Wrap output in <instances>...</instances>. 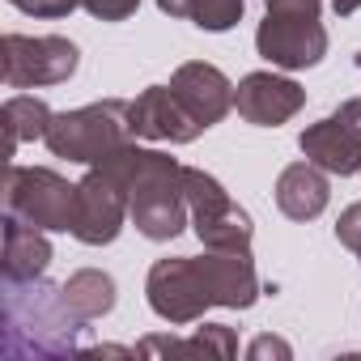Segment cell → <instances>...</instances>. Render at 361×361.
Masks as SVG:
<instances>
[{
    "label": "cell",
    "instance_id": "1",
    "mask_svg": "<svg viewBox=\"0 0 361 361\" xmlns=\"http://www.w3.org/2000/svg\"><path fill=\"white\" fill-rule=\"evenodd\" d=\"M149 310L166 323H196L209 306L247 310L259 298V272L251 251H209V255H174L157 259L145 281Z\"/></svg>",
    "mask_w": 361,
    "mask_h": 361
},
{
    "label": "cell",
    "instance_id": "2",
    "mask_svg": "<svg viewBox=\"0 0 361 361\" xmlns=\"http://www.w3.org/2000/svg\"><path fill=\"white\" fill-rule=\"evenodd\" d=\"M0 327H5L0 331V353L9 361H35V357L81 353L85 319L68 306L64 285L35 276V281H5Z\"/></svg>",
    "mask_w": 361,
    "mask_h": 361
},
{
    "label": "cell",
    "instance_id": "3",
    "mask_svg": "<svg viewBox=\"0 0 361 361\" xmlns=\"http://www.w3.org/2000/svg\"><path fill=\"white\" fill-rule=\"evenodd\" d=\"M98 161L111 166L123 178V188H128V217H132V226L145 238L170 243L174 234H183V226H192L183 166H178L170 153L140 149L136 140H128V145L111 149Z\"/></svg>",
    "mask_w": 361,
    "mask_h": 361
},
{
    "label": "cell",
    "instance_id": "4",
    "mask_svg": "<svg viewBox=\"0 0 361 361\" xmlns=\"http://www.w3.org/2000/svg\"><path fill=\"white\" fill-rule=\"evenodd\" d=\"M128 140H136V136H132L128 102H119V98L90 102V106H77V111H60V115H51L47 136H43V145L56 157L85 161V166H94L98 157H106L111 149H119Z\"/></svg>",
    "mask_w": 361,
    "mask_h": 361
},
{
    "label": "cell",
    "instance_id": "5",
    "mask_svg": "<svg viewBox=\"0 0 361 361\" xmlns=\"http://www.w3.org/2000/svg\"><path fill=\"white\" fill-rule=\"evenodd\" d=\"M77 183L60 178L47 166H13L5 170V217H18L35 230H73Z\"/></svg>",
    "mask_w": 361,
    "mask_h": 361
},
{
    "label": "cell",
    "instance_id": "6",
    "mask_svg": "<svg viewBox=\"0 0 361 361\" xmlns=\"http://www.w3.org/2000/svg\"><path fill=\"white\" fill-rule=\"evenodd\" d=\"M183 183H188V209H192V230L209 251H251L255 226L243 204L217 183L209 170L183 166Z\"/></svg>",
    "mask_w": 361,
    "mask_h": 361
},
{
    "label": "cell",
    "instance_id": "7",
    "mask_svg": "<svg viewBox=\"0 0 361 361\" xmlns=\"http://www.w3.org/2000/svg\"><path fill=\"white\" fill-rule=\"evenodd\" d=\"M81 51L60 35H5L0 39V77L9 90L60 85L77 73Z\"/></svg>",
    "mask_w": 361,
    "mask_h": 361
},
{
    "label": "cell",
    "instance_id": "8",
    "mask_svg": "<svg viewBox=\"0 0 361 361\" xmlns=\"http://www.w3.org/2000/svg\"><path fill=\"white\" fill-rule=\"evenodd\" d=\"M128 221V188H123V178L94 161L85 170V178L77 183V204H73V238L85 243V247H106L119 238Z\"/></svg>",
    "mask_w": 361,
    "mask_h": 361
},
{
    "label": "cell",
    "instance_id": "9",
    "mask_svg": "<svg viewBox=\"0 0 361 361\" xmlns=\"http://www.w3.org/2000/svg\"><path fill=\"white\" fill-rule=\"evenodd\" d=\"M298 149L327 174H361V98H348L336 115L310 123L298 136Z\"/></svg>",
    "mask_w": 361,
    "mask_h": 361
},
{
    "label": "cell",
    "instance_id": "10",
    "mask_svg": "<svg viewBox=\"0 0 361 361\" xmlns=\"http://www.w3.org/2000/svg\"><path fill=\"white\" fill-rule=\"evenodd\" d=\"M255 47L272 68H310L327 56V30L319 18L268 13L255 30Z\"/></svg>",
    "mask_w": 361,
    "mask_h": 361
},
{
    "label": "cell",
    "instance_id": "11",
    "mask_svg": "<svg viewBox=\"0 0 361 361\" xmlns=\"http://www.w3.org/2000/svg\"><path fill=\"white\" fill-rule=\"evenodd\" d=\"M306 106V90L281 73H251L234 85V111L255 128H281Z\"/></svg>",
    "mask_w": 361,
    "mask_h": 361
},
{
    "label": "cell",
    "instance_id": "12",
    "mask_svg": "<svg viewBox=\"0 0 361 361\" xmlns=\"http://www.w3.org/2000/svg\"><path fill=\"white\" fill-rule=\"evenodd\" d=\"M128 119H132V136L136 140H170V145H192L204 128L188 115V106L174 98L170 85H149L145 94H136V102H128Z\"/></svg>",
    "mask_w": 361,
    "mask_h": 361
},
{
    "label": "cell",
    "instance_id": "13",
    "mask_svg": "<svg viewBox=\"0 0 361 361\" xmlns=\"http://www.w3.org/2000/svg\"><path fill=\"white\" fill-rule=\"evenodd\" d=\"M170 90L174 98L188 106V115L209 132L213 123H221L230 111H234V85L221 68L204 64V60H188V64H178L174 77H170Z\"/></svg>",
    "mask_w": 361,
    "mask_h": 361
},
{
    "label": "cell",
    "instance_id": "14",
    "mask_svg": "<svg viewBox=\"0 0 361 361\" xmlns=\"http://www.w3.org/2000/svg\"><path fill=\"white\" fill-rule=\"evenodd\" d=\"M331 200V188H327V170L314 166V161H293L281 170L276 178V209L289 217V221H314Z\"/></svg>",
    "mask_w": 361,
    "mask_h": 361
},
{
    "label": "cell",
    "instance_id": "15",
    "mask_svg": "<svg viewBox=\"0 0 361 361\" xmlns=\"http://www.w3.org/2000/svg\"><path fill=\"white\" fill-rule=\"evenodd\" d=\"M51 264L47 230H35L18 217H5V247H0V272L5 281H35Z\"/></svg>",
    "mask_w": 361,
    "mask_h": 361
},
{
    "label": "cell",
    "instance_id": "16",
    "mask_svg": "<svg viewBox=\"0 0 361 361\" xmlns=\"http://www.w3.org/2000/svg\"><path fill=\"white\" fill-rule=\"evenodd\" d=\"M140 357H149V353H166V357H234L238 353V340H234V331L226 327V323H204L192 340H174V336H149V340H140V348H136Z\"/></svg>",
    "mask_w": 361,
    "mask_h": 361
},
{
    "label": "cell",
    "instance_id": "17",
    "mask_svg": "<svg viewBox=\"0 0 361 361\" xmlns=\"http://www.w3.org/2000/svg\"><path fill=\"white\" fill-rule=\"evenodd\" d=\"M51 123V106L35 94H13L0 106V132H5V157L18 153V145L26 140H43Z\"/></svg>",
    "mask_w": 361,
    "mask_h": 361
},
{
    "label": "cell",
    "instance_id": "18",
    "mask_svg": "<svg viewBox=\"0 0 361 361\" xmlns=\"http://www.w3.org/2000/svg\"><path fill=\"white\" fill-rule=\"evenodd\" d=\"M64 298L85 323H94L115 306V281L106 272H98V268H81V272H73L64 281Z\"/></svg>",
    "mask_w": 361,
    "mask_h": 361
},
{
    "label": "cell",
    "instance_id": "19",
    "mask_svg": "<svg viewBox=\"0 0 361 361\" xmlns=\"http://www.w3.org/2000/svg\"><path fill=\"white\" fill-rule=\"evenodd\" d=\"M243 5H247V0H157L161 13L188 18L192 26H200V30H209V35L230 30V26L243 18Z\"/></svg>",
    "mask_w": 361,
    "mask_h": 361
},
{
    "label": "cell",
    "instance_id": "20",
    "mask_svg": "<svg viewBox=\"0 0 361 361\" xmlns=\"http://www.w3.org/2000/svg\"><path fill=\"white\" fill-rule=\"evenodd\" d=\"M336 238L361 259V200L357 204H348L344 213H340V221H336Z\"/></svg>",
    "mask_w": 361,
    "mask_h": 361
},
{
    "label": "cell",
    "instance_id": "21",
    "mask_svg": "<svg viewBox=\"0 0 361 361\" xmlns=\"http://www.w3.org/2000/svg\"><path fill=\"white\" fill-rule=\"evenodd\" d=\"M81 5H85V13H94L98 22H128V18L136 13L140 0H81Z\"/></svg>",
    "mask_w": 361,
    "mask_h": 361
},
{
    "label": "cell",
    "instance_id": "22",
    "mask_svg": "<svg viewBox=\"0 0 361 361\" xmlns=\"http://www.w3.org/2000/svg\"><path fill=\"white\" fill-rule=\"evenodd\" d=\"M9 5L30 13V18H68L81 0H9Z\"/></svg>",
    "mask_w": 361,
    "mask_h": 361
},
{
    "label": "cell",
    "instance_id": "23",
    "mask_svg": "<svg viewBox=\"0 0 361 361\" xmlns=\"http://www.w3.org/2000/svg\"><path fill=\"white\" fill-rule=\"evenodd\" d=\"M247 357H251V361H264V357H281V361H289L293 348H289L285 340H276V336H259V340H251Z\"/></svg>",
    "mask_w": 361,
    "mask_h": 361
},
{
    "label": "cell",
    "instance_id": "24",
    "mask_svg": "<svg viewBox=\"0 0 361 361\" xmlns=\"http://www.w3.org/2000/svg\"><path fill=\"white\" fill-rule=\"evenodd\" d=\"M268 13H298V18H319L323 0H264Z\"/></svg>",
    "mask_w": 361,
    "mask_h": 361
},
{
    "label": "cell",
    "instance_id": "25",
    "mask_svg": "<svg viewBox=\"0 0 361 361\" xmlns=\"http://www.w3.org/2000/svg\"><path fill=\"white\" fill-rule=\"evenodd\" d=\"M331 9H336L340 18H353V13L361 9V0H331Z\"/></svg>",
    "mask_w": 361,
    "mask_h": 361
},
{
    "label": "cell",
    "instance_id": "26",
    "mask_svg": "<svg viewBox=\"0 0 361 361\" xmlns=\"http://www.w3.org/2000/svg\"><path fill=\"white\" fill-rule=\"evenodd\" d=\"M357 64H361V56H357Z\"/></svg>",
    "mask_w": 361,
    "mask_h": 361
}]
</instances>
